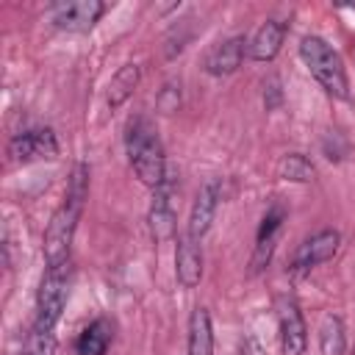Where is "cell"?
<instances>
[{
	"label": "cell",
	"instance_id": "9",
	"mask_svg": "<svg viewBox=\"0 0 355 355\" xmlns=\"http://www.w3.org/2000/svg\"><path fill=\"white\" fill-rule=\"evenodd\" d=\"M219 200H222V186L219 180H205L194 197V205H191V214H189V227H186V236H191L194 241H200L211 225H214V216H216V208H219Z\"/></svg>",
	"mask_w": 355,
	"mask_h": 355
},
{
	"label": "cell",
	"instance_id": "14",
	"mask_svg": "<svg viewBox=\"0 0 355 355\" xmlns=\"http://www.w3.org/2000/svg\"><path fill=\"white\" fill-rule=\"evenodd\" d=\"M186 355H214V327L208 308L197 305L189 316V341Z\"/></svg>",
	"mask_w": 355,
	"mask_h": 355
},
{
	"label": "cell",
	"instance_id": "11",
	"mask_svg": "<svg viewBox=\"0 0 355 355\" xmlns=\"http://www.w3.org/2000/svg\"><path fill=\"white\" fill-rule=\"evenodd\" d=\"M247 44H250V42H247L244 36H230V39L214 44V47L208 50L205 61H202L205 72L214 75V78H222V75L236 72V69L241 67V58L247 55Z\"/></svg>",
	"mask_w": 355,
	"mask_h": 355
},
{
	"label": "cell",
	"instance_id": "12",
	"mask_svg": "<svg viewBox=\"0 0 355 355\" xmlns=\"http://www.w3.org/2000/svg\"><path fill=\"white\" fill-rule=\"evenodd\" d=\"M191 236L178 239V255H175V275L183 288H194L202 280V252Z\"/></svg>",
	"mask_w": 355,
	"mask_h": 355
},
{
	"label": "cell",
	"instance_id": "6",
	"mask_svg": "<svg viewBox=\"0 0 355 355\" xmlns=\"http://www.w3.org/2000/svg\"><path fill=\"white\" fill-rule=\"evenodd\" d=\"M105 6L100 0H72V3H58L50 8V22L58 31L67 33H83L92 31L94 22L103 17Z\"/></svg>",
	"mask_w": 355,
	"mask_h": 355
},
{
	"label": "cell",
	"instance_id": "19",
	"mask_svg": "<svg viewBox=\"0 0 355 355\" xmlns=\"http://www.w3.org/2000/svg\"><path fill=\"white\" fill-rule=\"evenodd\" d=\"M25 355H55V336L53 330H42V327H31L22 344Z\"/></svg>",
	"mask_w": 355,
	"mask_h": 355
},
{
	"label": "cell",
	"instance_id": "2",
	"mask_svg": "<svg viewBox=\"0 0 355 355\" xmlns=\"http://www.w3.org/2000/svg\"><path fill=\"white\" fill-rule=\"evenodd\" d=\"M300 55L305 61V67L311 69V75L322 83V89L333 97H347L349 94V83H347V72L341 64V55L322 39V36H305L300 42Z\"/></svg>",
	"mask_w": 355,
	"mask_h": 355
},
{
	"label": "cell",
	"instance_id": "21",
	"mask_svg": "<svg viewBox=\"0 0 355 355\" xmlns=\"http://www.w3.org/2000/svg\"><path fill=\"white\" fill-rule=\"evenodd\" d=\"M241 352L244 355H263V349H261V344L252 338V336H247L244 341H241Z\"/></svg>",
	"mask_w": 355,
	"mask_h": 355
},
{
	"label": "cell",
	"instance_id": "15",
	"mask_svg": "<svg viewBox=\"0 0 355 355\" xmlns=\"http://www.w3.org/2000/svg\"><path fill=\"white\" fill-rule=\"evenodd\" d=\"M114 336V324L108 319H94L75 341V355H105Z\"/></svg>",
	"mask_w": 355,
	"mask_h": 355
},
{
	"label": "cell",
	"instance_id": "3",
	"mask_svg": "<svg viewBox=\"0 0 355 355\" xmlns=\"http://www.w3.org/2000/svg\"><path fill=\"white\" fill-rule=\"evenodd\" d=\"M69 280H72L69 261L44 269L39 291H36V319H33V327H42V330H53L55 327V322L61 319V311L67 305Z\"/></svg>",
	"mask_w": 355,
	"mask_h": 355
},
{
	"label": "cell",
	"instance_id": "8",
	"mask_svg": "<svg viewBox=\"0 0 355 355\" xmlns=\"http://www.w3.org/2000/svg\"><path fill=\"white\" fill-rule=\"evenodd\" d=\"M172 189H175V180H172V175L166 172V180L155 189L153 205H150V214H147L150 233H153V239H155L158 244L169 241V239L175 236V230H178V216H175V208H172V202H169Z\"/></svg>",
	"mask_w": 355,
	"mask_h": 355
},
{
	"label": "cell",
	"instance_id": "1",
	"mask_svg": "<svg viewBox=\"0 0 355 355\" xmlns=\"http://www.w3.org/2000/svg\"><path fill=\"white\" fill-rule=\"evenodd\" d=\"M125 150L130 158V166L136 172V178L150 186L158 189L166 180V158H164V147L161 139L153 128V122L147 116H133L125 128Z\"/></svg>",
	"mask_w": 355,
	"mask_h": 355
},
{
	"label": "cell",
	"instance_id": "22",
	"mask_svg": "<svg viewBox=\"0 0 355 355\" xmlns=\"http://www.w3.org/2000/svg\"><path fill=\"white\" fill-rule=\"evenodd\" d=\"M352 355H355V349H352Z\"/></svg>",
	"mask_w": 355,
	"mask_h": 355
},
{
	"label": "cell",
	"instance_id": "17",
	"mask_svg": "<svg viewBox=\"0 0 355 355\" xmlns=\"http://www.w3.org/2000/svg\"><path fill=\"white\" fill-rule=\"evenodd\" d=\"M319 349L322 355H344L347 352V330H344V322L333 313H327L322 319V327H319Z\"/></svg>",
	"mask_w": 355,
	"mask_h": 355
},
{
	"label": "cell",
	"instance_id": "4",
	"mask_svg": "<svg viewBox=\"0 0 355 355\" xmlns=\"http://www.w3.org/2000/svg\"><path fill=\"white\" fill-rule=\"evenodd\" d=\"M80 211H83V202L64 197V202L50 216L47 230H44V244H42L47 266L69 261V250H72V239H75V230H78Z\"/></svg>",
	"mask_w": 355,
	"mask_h": 355
},
{
	"label": "cell",
	"instance_id": "16",
	"mask_svg": "<svg viewBox=\"0 0 355 355\" xmlns=\"http://www.w3.org/2000/svg\"><path fill=\"white\" fill-rule=\"evenodd\" d=\"M139 78H141V69H139V64H122L119 69H116V75L111 78V83H108V94H105V103H108V108L111 111H116L133 92H136V86H139Z\"/></svg>",
	"mask_w": 355,
	"mask_h": 355
},
{
	"label": "cell",
	"instance_id": "20",
	"mask_svg": "<svg viewBox=\"0 0 355 355\" xmlns=\"http://www.w3.org/2000/svg\"><path fill=\"white\" fill-rule=\"evenodd\" d=\"M180 103H183L180 83H175V80H166V83L161 86V92L155 94V108H158L161 114H175V111L180 108Z\"/></svg>",
	"mask_w": 355,
	"mask_h": 355
},
{
	"label": "cell",
	"instance_id": "10",
	"mask_svg": "<svg viewBox=\"0 0 355 355\" xmlns=\"http://www.w3.org/2000/svg\"><path fill=\"white\" fill-rule=\"evenodd\" d=\"M338 244H341L338 230H319V233H313L311 239H305L297 247L294 261H291V269L302 272V269H313V266L330 261L338 252Z\"/></svg>",
	"mask_w": 355,
	"mask_h": 355
},
{
	"label": "cell",
	"instance_id": "18",
	"mask_svg": "<svg viewBox=\"0 0 355 355\" xmlns=\"http://www.w3.org/2000/svg\"><path fill=\"white\" fill-rule=\"evenodd\" d=\"M277 172H280V178L294 180V183H308V180L316 178L313 164H311L302 153H288V155H283L280 164H277Z\"/></svg>",
	"mask_w": 355,
	"mask_h": 355
},
{
	"label": "cell",
	"instance_id": "7",
	"mask_svg": "<svg viewBox=\"0 0 355 355\" xmlns=\"http://www.w3.org/2000/svg\"><path fill=\"white\" fill-rule=\"evenodd\" d=\"M277 327H280V347L286 355H302L308 347V327L302 319L300 305L286 297L277 305Z\"/></svg>",
	"mask_w": 355,
	"mask_h": 355
},
{
	"label": "cell",
	"instance_id": "5",
	"mask_svg": "<svg viewBox=\"0 0 355 355\" xmlns=\"http://www.w3.org/2000/svg\"><path fill=\"white\" fill-rule=\"evenodd\" d=\"M58 155V139L50 128H33L25 133H17L8 141V158L17 164H31V161H44Z\"/></svg>",
	"mask_w": 355,
	"mask_h": 355
},
{
	"label": "cell",
	"instance_id": "13",
	"mask_svg": "<svg viewBox=\"0 0 355 355\" xmlns=\"http://www.w3.org/2000/svg\"><path fill=\"white\" fill-rule=\"evenodd\" d=\"M283 39H286V22H280V19H266V22L255 31V36L250 39L247 55H250L252 61H272V58L280 53Z\"/></svg>",
	"mask_w": 355,
	"mask_h": 355
}]
</instances>
